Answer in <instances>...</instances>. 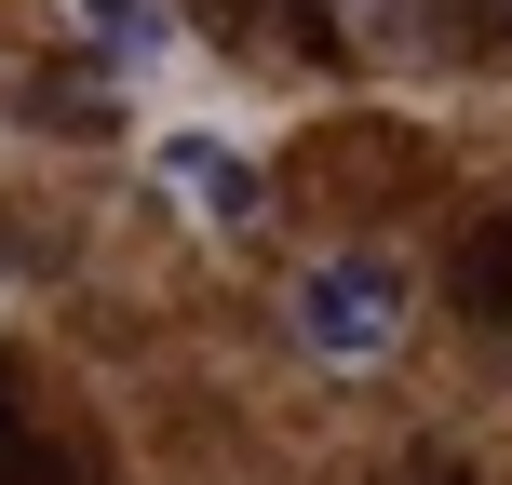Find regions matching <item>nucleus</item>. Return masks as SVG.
Instances as JSON below:
<instances>
[{"mask_svg":"<svg viewBox=\"0 0 512 485\" xmlns=\"http://www.w3.org/2000/svg\"><path fill=\"white\" fill-rule=\"evenodd\" d=\"M445 14H459L472 41H512V0H445Z\"/></svg>","mask_w":512,"mask_h":485,"instance_id":"0eeeda50","label":"nucleus"},{"mask_svg":"<svg viewBox=\"0 0 512 485\" xmlns=\"http://www.w3.org/2000/svg\"><path fill=\"white\" fill-rule=\"evenodd\" d=\"M297 324H310L324 364L391 351V337H405V270H391V256H324V270L297 283Z\"/></svg>","mask_w":512,"mask_h":485,"instance_id":"f257e3e1","label":"nucleus"},{"mask_svg":"<svg viewBox=\"0 0 512 485\" xmlns=\"http://www.w3.org/2000/svg\"><path fill=\"white\" fill-rule=\"evenodd\" d=\"M459 310L472 324H512V216H486V230L459 243Z\"/></svg>","mask_w":512,"mask_h":485,"instance_id":"39448f33","label":"nucleus"},{"mask_svg":"<svg viewBox=\"0 0 512 485\" xmlns=\"http://www.w3.org/2000/svg\"><path fill=\"white\" fill-rule=\"evenodd\" d=\"M108 41V68H162V0H81Z\"/></svg>","mask_w":512,"mask_h":485,"instance_id":"423d86ee","label":"nucleus"},{"mask_svg":"<svg viewBox=\"0 0 512 485\" xmlns=\"http://www.w3.org/2000/svg\"><path fill=\"white\" fill-rule=\"evenodd\" d=\"M0 485H95V445L41 405V378L14 351H0Z\"/></svg>","mask_w":512,"mask_h":485,"instance_id":"f03ea898","label":"nucleus"},{"mask_svg":"<svg viewBox=\"0 0 512 485\" xmlns=\"http://www.w3.org/2000/svg\"><path fill=\"white\" fill-rule=\"evenodd\" d=\"M324 54H418V0H310Z\"/></svg>","mask_w":512,"mask_h":485,"instance_id":"20e7f679","label":"nucleus"},{"mask_svg":"<svg viewBox=\"0 0 512 485\" xmlns=\"http://www.w3.org/2000/svg\"><path fill=\"white\" fill-rule=\"evenodd\" d=\"M162 189H176V203H203L216 230H256V162L230 149V135H162Z\"/></svg>","mask_w":512,"mask_h":485,"instance_id":"7ed1b4c3","label":"nucleus"}]
</instances>
